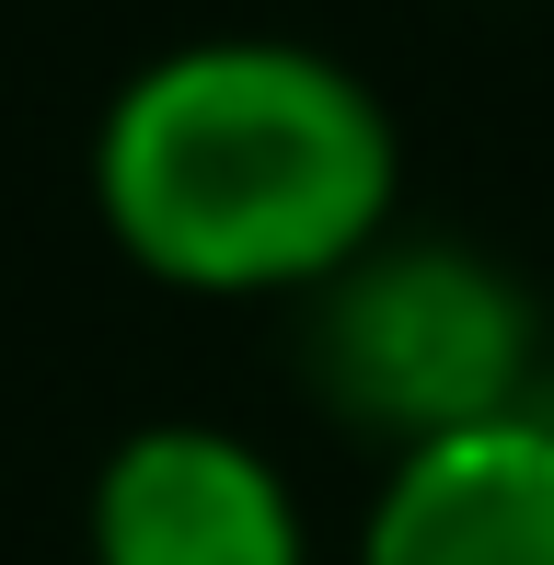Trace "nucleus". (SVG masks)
Returning <instances> with one entry per match:
<instances>
[{"mask_svg":"<svg viewBox=\"0 0 554 565\" xmlns=\"http://www.w3.org/2000/svg\"><path fill=\"white\" fill-rule=\"evenodd\" d=\"M93 209L162 289L312 300L393 231V116L359 70L289 35H209L150 58L105 105Z\"/></svg>","mask_w":554,"mask_h":565,"instance_id":"obj_1","label":"nucleus"},{"mask_svg":"<svg viewBox=\"0 0 554 565\" xmlns=\"http://www.w3.org/2000/svg\"><path fill=\"white\" fill-rule=\"evenodd\" d=\"M543 312L509 266L462 243H370L312 289V393L335 427L427 450L450 427L532 416Z\"/></svg>","mask_w":554,"mask_h":565,"instance_id":"obj_2","label":"nucleus"},{"mask_svg":"<svg viewBox=\"0 0 554 565\" xmlns=\"http://www.w3.org/2000/svg\"><path fill=\"white\" fill-rule=\"evenodd\" d=\"M93 565H312L289 473L232 427L162 416L93 473Z\"/></svg>","mask_w":554,"mask_h":565,"instance_id":"obj_3","label":"nucleus"},{"mask_svg":"<svg viewBox=\"0 0 554 565\" xmlns=\"http://www.w3.org/2000/svg\"><path fill=\"white\" fill-rule=\"evenodd\" d=\"M359 565H554V416L532 404V416L393 450Z\"/></svg>","mask_w":554,"mask_h":565,"instance_id":"obj_4","label":"nucleus"}]
</instances>
